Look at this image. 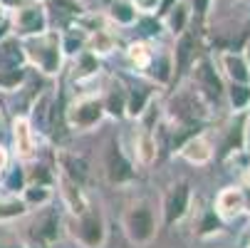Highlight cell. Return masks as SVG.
<instances>
[{
    "mask_svg": "<svg viewBox=\"0 0 250 248\" xmlns=\"http://www.w3.org/2000/svg\"><path fill=\"white\" fill-rule=\"evenodd\" d=\"M230 102H233V107H245V104L250 102V87L243 85V82H233Z\"/></svg>",
    "mask_w": 250,
    "mask_h": 248,
    "instance_id": "obj_19",
    "label": "cell"
},
{
    "mask_svg": "<svg viewBox=\"0 0 250 248\" xmlns=\"http://www.w3.org/2000/svg\"><path fill=\"white\" fill-rule=\"evenodd\" d=\"M156 3L159 0H134V5L141 8V10H151V8H156Z\"/></svg>",
    "mask_w": 250,
    "mask_h": 248,
    "instance_id": "obj_26",
    "label": "cell"
},
{
    "mask_svg": "<svg viewBox=\"0 0 250 248\" xmlns=\"http://www.w3.org/2000/svg\"><path fill=\"white\" fill-rule=\"evenodd\" d=\"M50 199V191L42 189V186H30L25 189V206H32V203H45Z\"/></svg>",
    "mask_w": 250,
    "mask_h": 248,
    "instance_id": "obj_22",
    "label": "cell"
},
{
    "mask_svg": "<svg viewBox=\"0 0 250 248\" xmlns=\"http://www.w3.org/2000/svg\"><path fill=\"white\" fill-rule=\"evenodd\" d=\"M126 233L134 243H149L156 233V224H154V216L146 206H136L126 214Z\"/></svg>",
    "mask_w": 250,
    "mask_h": 248,
    "instance_id": "obj_1",
    "label": "cell"
},
{
    "mask_svg": "<svg viewBox=\"0 0 250 248\" xmlns=\"http://www.w3.org/2000/svg\"><path fill=\"white\" fill-rule=\"evenodd\" d=\"M248 141H250V129H248Z\"/></svg>",
    "mask_w": 250,
    "mask_h": 248,
    "instance_id": "obj_29",
    "label": "cell"
},
{
    "mask_svg": "<svg viewBox=\"0 0 250 248\" xmlns=\"http://www.w3.org/2000/svg\"><path fill=\"white\" fill-rule=\"evenodd\" d=\"M62 164H64L67 174L72 176L75 181H84V176H87V164H84V159H75V157H62Z\"/></svg>",
    "mask_w": 250,
    "mask_h": 248,
    "instance_id": "obj_17",
    "label": "cell"
},
{
    "mask_svg": "<svg viewBox=\"0 0 250 248\" xmlns=\"http://www.w3.org/2000/svg\"><path fill=\"white\" fill-rule=\"evenodd\" d=\"M117 92H109V99H106V112L109 114H114V117H119L122 114V110H124V94H122V90L119 87H114Z\"/></svg>",
    "mask_w": 250,
    "mask_h": 248,
    "instance_id": "obj_21",
    "label": "cell"
},
{
    "mask_svg": "<svg viewBox=\"0 0 250 248\" xmlns=\"http://www.w3.org/2000/svg\"><path fill=\"white\" fill-rule=\"evenodd\" d=\"M25 72L22 67H8V69H0V87L3 90H15L22 82Z\"/></svg>",
    "mask_w": 250,
    "mask_h": 248,
    "instance_id": "obj_16",
    "label": "cell"
},
{
    "mask_svg": "<svg viewBox=\"0 0 250 248\" xmlns=\"http://www.w3.org/2000/svg\"><path fill=\"white\" fill-rule=\"evenodd\" d=\"M223 67H226V72L230 75L233 82H243V85L250 82L248 62H245L240 55H223Z\"/></svg>",
    "mask_w": 250,
    "mask_h": 248,
    "instance_id": "obj_11",
    "label": "cell"
},
{
    "mask_svg": "<svg viewBox=\"0 0 250 248\" xmlns=\"http://www.w3.org/2000/svg\"><path fill=\"white\" fill-rule=\"evenodd\" d=\"M27 55L38 62L45 72H57V67H60V47H57L55 38L38 40L35 45L27 47Z\"/></svg>",
    "mask_w": 250,
    "mask_h": 248,
    "instance_id": "obj_3",
    "label": "cell"
},
{
    "mask_svg": "<svg viewBox=\"0 0 250 248\" xmlns=\"http://www.w3.org/2000/svg\"><path fill=\"white\" fill-rule=\"evenodd\" d=\"M22 181H25L22 171H20V169H13L10 176H8V181H5V189H8V191H18V189H22Z\"/></svg>",
    "mask_w": 250,
    "mask_h": 248,
    "instance_id": "obj_25",
    "label": "cell"
},
{
    "mask_svg": "<svg viewBox=\"0 0 250 248\" xmlns=\"http://www.w3.org/2000/svg\"><path fill=\"white\" fill-rule=\"evenodd\" d=\"M166 23L171 27V32H184L186 23H188V5L186 3H178V5H171L166 10Z\"/></svg>",
    "mask_w": 250,
    "mask_h": 248,
    "instance_id": "obj_13",
    "label": "cell"
},
{
    "mask_svg": "<svg viewBox=\"0 0 250 248\" xmlns=\"http://www.w3.org/2000/svg\"><path fill=\"white\" fill-rule=\"evenodd\" d=\"M112 18L117 23L129 25V23L136 20V5L131 3V0H114V3H112Z\"/></svg>",
    "mask_w": 250,
    "mask_h": 248,
    "instance_id": "obj_15",
    "label": "cell"
},
{
    "mask_svg": "<svg viewBox=\"0 0 250 248\" xmlns=\"http://www.w3.org/2000/svg\"><path fill=\"white\" fill-rule=\"evenodd\" d=\"M0 20H5V18H3V3H0Z\"/></svg>",
    "mask_w": 250,
    "mask_h": 248,
    "instance_id": "obj_28",
    "label": "cell"
},
{
    "mask_svg": "<svg viewBox=\"0 0 250 248\" xmlns=\"http://www.w3.org/2000/svg\"><path fill=\"white\" fill-rule=\"evenodd\" d=\"M25 211H27L25 201H18V199L0 201V221H3V219H15V216H22Z\"/></svg>",
    "mask_w": 250,
    "mask_h": 248,
    "instance_id": "obj_18",
    "label": "cell"
},
{
    "mask_svg": "<svg viewBox=\"0 0 250 248\" xmlns=\"http://www.w3.org/2000/svg\"><path fill=\"white\" fill-rule=\"evenodd\" d=\"M35 233L38 236H42V238H47V241H52L55 236H57V219L50 214L42 224H40V228H35Z\"/></svg>",
    "mask_w": 250,
    "mask_h": 248,
    "instance_id": "obj_24",
    "label": "cell"
},
{
    "mask_svg": "<svg viewBox=\"0 0 250 248\" xmlns=\"http://www.w3.org/2000/svg\"><path fill=\"white\" fill-rule=\"evenodd\" d=\"M146 99H149V92H146V90L134 92V94L129 97V112H131V114H141V112H144Z\"/></svg>",
    "mask_w": 250,
    "mask_h": 248,
    "instance_id": "obj_23",
    "label": "cell"
},
{
    "mask_svg": "<svg viewBox=\"0 0 250 248\" xmlns=\"http://www.w3.org/2000/svg\"><path fill=\"white\" fill-rule=\"evenodd\" d=\"M8 30H10V23L8 20H0V40L8 38Z\"/></svg>",
    "mask_w": 250,
    "mask_h": 248,
    "instance_id": "obj_27",
    "label": "cell"
},
{
    "mask_svg": "<svg viewBox=\"0 0 250 248\" xmlns=\"http://www.w3.org/2000/svg\"><path fill=\"white\" fill-rule=\"evenodd\" d=\"M25 62V50L18 40L13 38H3L0 40V69L8 67H20Z\"/></svg>",
    "mask_w": 250,
    "mask_h": 248,
    "instance_id": "obj_9",
    "label": "cell"
},
{
    "mask_svg": "<svg viewBox=\"0 0 250 248\" xmlns=\"http://www.w3.org/2000/svg\"><path fill=\"white\" fill-rule=\"evenodd\" d=\"M15 27L20 35L30 38V35H42L45 27H47V18H45V10L40 5H25L18 10L15 15Z\"/></svg>",
    "mask_w": 250,
    "mask_h": 248,
    "instance_id": "obj_2",
    "label": "cell"
},
{
    "mask_svg": "<svg viewBox=\"0 0 250 248\" xmlns=\"http://www.w3.org/2000/svg\"><path fill=\"white\" fill-rule=\"evenodd\" d=\"M193 50H196V40L191 38V35H184L181 43H178V47H176V69H178L176 75H184L186 69L191 67V62H193Z\"/></svg>",
    "mask_w": 250,
    "mask_h": 248,
    "instance_id": "obj_10",
    "label": "cell"
},
{
    "mask_svg": "<svg viewBox=\"0 0 250 248\" xmlns=\"http://www.w3.org/2000/svg\"><path fill=\"white\" fill-rule=\"evenodd\" d=\"M188 186L186 184H178L173 186V191L168 194L166 199V224H173L178 221L184 214H186V208H188Z\"/></svg>",
    "mask_w": 250,
    "mask_h": 248,
    "instance_id": "obj_7",
    "label": "cell"
},
{
    "mask_svg": "<svg viewBox=\"0 0 250 248\" xmlns=\"http://www.w3.org/2000/svg\"><path fill=\"white\" fill-rule=\"evenodd\" d=\"M243 194L240 191H235V189H226V191H221V196H218V208L223 211V214H228V216H233V214H238V211L243 208Z\"/></svg>",
    "mask_w": 250,
    "mask_h": 248,
    "instance_id": "obj_14",
    "label": "cell"
},
{
    "mask_svg": "<svg viewBox=\"0 0 250 248\" xmlns=\"http://www.w3.org/2000/svg\"><path fill=\"white\" fill-rule=\"evenodd\" d=\"M102 114H104V104H99L97 99H84L72 107L69 119H72L75 127H92L102 119Z\"/></svg>",
    "mask_w": 250,
    "mask_h": 248,
    "instance_id": "obj_6",
    "label": "cell"
},
{
    "mask_svg": "<svg viewBox=\"0 0 250 248\" xmlns=\"http://www.w3.org/2000/svg\"><path fill=\"white\" fill-rule=\"evenodd\" d=\"M184 157H186L188 161H196V164L208 161V159H210V147H208V141L201 139V136L191 139L188 144L184 147Z\"/></svg>",
    "mask_w": 250,
    "mask_h": 248,
    "instance_id": "obj_12",
    "label": "cell"
},
{
    "mask_svg": "<svg viewBox=\"0 0 250 248\" xmlns=\"http://www.w3.org/2000/svg\"><path fill=\"white\" fill-rule=\"evenodd\" d=\"M106 176H109V181H114V184L129 181L134 176L131 164L126 161V157L122 154V149L117 144H112L109 152H106Z\"/></svg>",
    "mask_w": 250,
    "mask_h": 248,
    "instance_id": "obj_4",
    "label": "cell"
},
{
    "mask_svg": "<svg viewBox=\"0 0 250 248\" xmlns=\"http://www.w3.org/2000/svg\"><path fill=\"white\" fill-rule=\"evenodd\" d=\"M80 238L87 243V246H92V248H97V246H102V241H104V226H102V219L97 216V214H87V216H82V221H80Z\"/></svg>",
    "mask_w": 250,
    "mask_h": 248,
    "instance_id": "obj_8",
    "label": "cell"
},
{
    "mask_svg": "<svg viewBox=\"0 0 250 248\" xmlns=\"http://www.w3.org/2000/svg\"><path fill=\"white\" fill-rule=\"evenodd\" d=\"M15 141H18V149L22 154L30 152V129H27V122L25 119L15 122Z\"/></svg>",
    "mask_w": 250,
    "mask_h": 248,
    "instance_id": "obj_20",
    "label": "cell"
},
{
    "mask_svg": "<svg viewBox=\"0 0 250 248\" xmlns=\"http://www.w3.org/2000/svg\"><path fill=\"white\" fill-rule=\"evenodd\" d=\"M196 80H198L201 92H203L208 99H213V102L221 99L223 87H221V80H218L216 69H213V65H210L208 60H201V65H198V69H196Z\"/></svg>",
    "mask_w": 250,
    "mask_h": 248,
    "instance_id": "obj_5",
    "label": "cell"
}]
</instances>
